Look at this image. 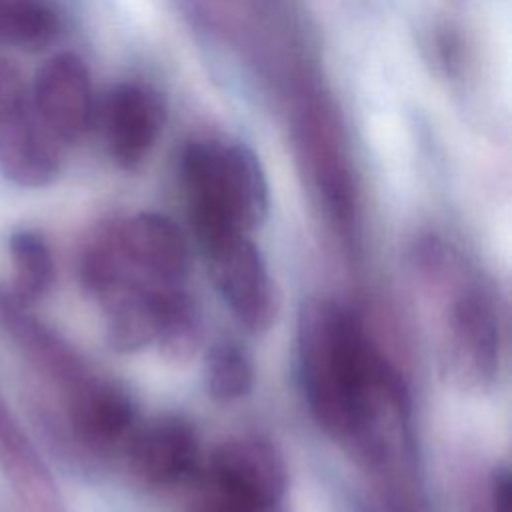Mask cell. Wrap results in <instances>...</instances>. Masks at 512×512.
Returning a JSON list of instances; mask_svg holds the SVG:
<instances>
[{
    "instance_id": "cell-10",
    "label": "cell",
    "mask_w": 512,
    "mask_h": 512,
    "mask_svg": "<svg viewBox=\"0 0 512 512\" xmlns=\"http://www.w3.org/2000/svg\"><path fill=\"white\" fill-rule=\"evenodd\" d=\"M164 116V102L150 86L124 82L112 88L102 106V134L110 158L120 168H138L154 148Z\"/></svg>"
},
{
    "instance_id": "cell-8",
    "label": "cell",
    "mask_w": 512,
    "mask_h": 512,
    "mask_svg": "<svg viewBox=\"0 0 512 512\" xmlns=\"http://www.w3.org/2000/svg\"><path fill=\"white\" fill-rule=\"evenodd\" d=\"M296 132L298 146L326 208L342 228H350L354 220L356 188L338 126L328 106L318 100H308L298 114Z\"/></svg>"
},
{
    "instance_id": "cell-13",
    "label": "cell",
    "mask_w": 512,
    "mask_h": 512,
    "mask_svg": "<svg viewBox=\"0 0 512 512\" xmlns=\"http://www.w3.org/2000/svg\"><path fill=\"white\" fill-rule=\"evenodd\" d=\"M0 470L28 512H62V502L44 462L2 400Z\"/></svg>"
},
{
    "instance_id": "cell-17",
    "label": "cell",
    "mask_w": 512,
    "mask_h": 512,
    "mask_svg": "<svg viewBox=\"0 0 512 512\" xmlns=\"http://www.w3.org/2000/svg\"><path fill=\"white\" fill-rule=\"evenodd\" d=\"M490 508L492 512H510V474L506 468L492 474Z\"/></svg>"
},
{
    "instance_id": "cell-12",
    "label": "cell",
    "mask_w": 512,
    "mask_h": 512,
    "mask_svg": "<svg viewBox=\"0 0 512 512\" xmlns=\"http://www.w3.org/2000/svg\"><path fill=\"white\" fill-rule=\"evenodd\" d=\"M132 470L150 486H172L186 480L198 464V442L188 422L160 418L134 436Z\"/></svg>"
},
{
    "instance_id": "cell-1",
    "label": "cell",
    "mask_w": 512,
    "mask_h": 512,
    "mask_svg": "<svg viewBox=\"0 0 512 512\" xmlns=\"http://www.w3.org/2000/svg\"><path fill=\"white\" fill-rule=\"evenodd\" d=\"M298 364L312 416L338 438L364 434L380 402L394 394L392 374L362 322L334 302H312L302 310Z\"/></svg>"
},
{
    "instance_id": "cell-3",
    "label": "cell",
    "mask_w": 512,
    "mask_h": 512,
    "mask_svg": "<svg viewBox=\"0 0 512 512\" xmlns=\"http://www.w3.org/2000/svg\"><path fill=\"white\" fill-rule=\"evenodd\" d=\"M286 466L262 438H236L212 454L192 512H286Z\"/></svg>"
},
{
    "instance_id": "cell-7",
    "label": "cell",
    "mask_w": 512,
    "mask_h": 512,
    "mask_svg": "<svg viewBox=\"0 0 512 512\" xmlns=\"http://www.w3.org/2000/svg\"><path fill=\"white\" fill-rule=\"evenodd\" d=\"M214 284L234 318L250 332L270 328L278 296L266 262L248 234H232L204 248Z\"/></svg>"
},
{
    "instance_id": "cell-16",
    "label": "cell",
    "mask_w": 512,
    "mask_h": 512,
    "mask_svg": "<svg viewBox=\"0 0 512 512\" xmlns=\"http://www.w3.org/2000/svg\"><path fill=\"white\" fill-rule=\"evenodd\" d=\"M204 380L208 394L218 402H232L246 396L254 382L248 354L234 342L214 344L206 354Z\"/></svg>"
},
{
    "instance_id": "cell-9",
    "label": "cell",
    "mask_w": 512,
    "mask_h": 512,
    "mask_svg": "<svg viewBox=\"0 0 512 512\" xmlns=\"http://www.w3.org/2000/svg\"><path fill=\"white\" fill-rule=\"evenodd\" d=\"M30 96L38 118L62 146L80 140L92 124L90 74L84 60L72 52H60L42 64Z\"/></svg>"
},
{
    "instance_id": "cell-6",
    "label": "cell",
    "mask_w": 512,
    "mask_h": 512,
    "mask_svg": "<svg viewBox=\"0 0 512 512\" xmlns=\"http://www.w3.org/2000/svg\"><path fill=\"white\" fill-rule=\"evenodd\" d=\"M446 348L454 374L472 386L494 378L500 354V328L488 292L466 272L450 288L446 308Z\"/></svg>"
},
{
    "instance_id": "cell-14",
    "label": "cell",
    "mask_w": 512,
    "mask_h": 512,
    "mask_svg": "<svg viewBox=\"0 0 512 512\" xmlns=\"http://www.w3.org/2000/svg\"><path fill=\"white\" fill-rule=\"evenodd\" d=\"M8 252L12 262V290L10 294L30 306L40 300L54 282V258L42 234L30 228L14 230L8 238Z\"/></svg>"
},
{
    "instance_id": "cell-11",
    "label": "cell",
    "mask_w": 512,
    "mask_h": 512,
    "mask_svg": "<svg viewBox=\"0 0 512 512\" xmlns=\"http://www.w3.org/2000/svg\"><path fill=\"white\" fill-rule=\"evenodd\" d=\"M72 436L90 450H110L128 438L134 406L114 384L84 372L64 388Z\"/></svg>"
},
{
    "instance_id": "cell-2",
    "label": "cell",
    "mask_w": 512,
    "mask_h": 512,
    "mask_svg": "<svg viewBox=\"0 0 512 512\" xmlns=\"http://www.w3.org/2000/svg\"><path fill=\"white\" fill-rule=\"evenodd\" d=\"M190 222L202 248L248 234L268 216V184L250 148L224 140H192L182 154Z\"/></svg>"
},
{
    "instance_id": "cell-5",
    "label": "cell",
    "mask_w": 512,
    "mask_h": 512,
    "mask_svg": "<svg viewBox=\"0 0 512 512\" xmlns=\"http://www.w3.org/2000/svg\"><path fill=\"white\" fill-rule=\"evenodd\" d=\"M104 232L114 264L112 288L126 282L158 290L184 288L190 270L188 244L170 218L156 212H140L132 218L104 224Z\"/></svg>"
},
{
    "instance_id": "cell-4",
    "label": "cell",
    "mask_w": 512,
    "mask_h": 512,
    "mask_svg": "<svg viewBox=\"0 0 512 512\" xmlns=\"http://www.w3.org/2000/svg\"><path fill=\"white\" fill-rule=\"evenodd\" d=\"M62 144L38 118L20 68L0 56V172L22 188L56 180Z\"/></svg>"
},
{
    "instance_id": "cell-15",
    "label": "cell",
    "mask_w": 512,
    "mask_h": 512,
    "mask_svg": "<svg viewBox=\"0 0 512 512\" xmlns=\"http://www.w3.org/2000/svg\"><path fill=\"white\" fill-rule=\"evenodd\" d=\"M60 14L50 0H0V44L40 50L58 36Z\"/></svg>"
}]
</instances>
